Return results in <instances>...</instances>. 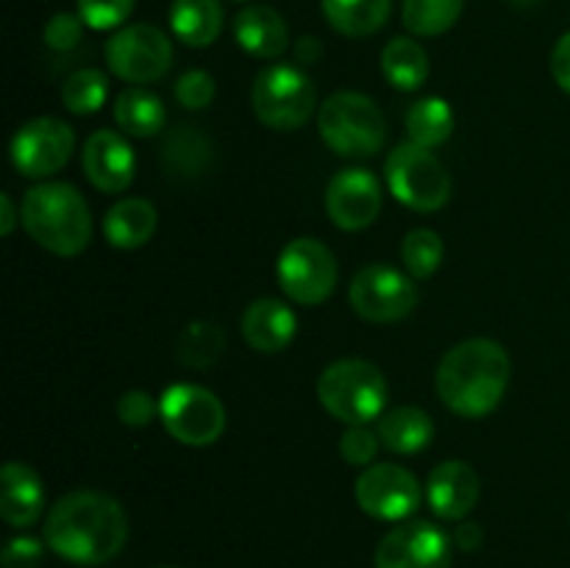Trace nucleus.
<instances>
[{
  "instance_id": "obj_1",
  "label": "nucleus",
  "mask_w": 570,
  "mask_h": 568,
  "mask_svg": "<svg viewBox=\"0 0 570 568\" xmlns=\"http://www.w3.org/2000/svg\"><path fill=\"white\" fill-rule=\"evenodd\" d=\"M126 538V510L104 490H72L45 518V543L76 566H104L120 555Z\"/></svg>"
},
{
  "instance_id": "obj_2",
  "label": "nucleus",
  "mask_w": 570,
  "mask_h": 568,
  "mask_svg": "<svg viewBox=\"0 0 570 568\" xmlns=\"http://www.w3.org/2000/svg\"><path fill=\"white\" fill-rule=\"evenodd\" d=\"M512 376L504 345L490 337L456 343L438 365V395L462 418H484L501 404Z\"/></svg>"
},
{
  "instance_id": "obj_3",
  "label": "nucleus",
  "mask_w": 570,
  "mask_h": 568,
  "mask_svg": "<svg viewBox=\"0 0 570 568\" xmlns=\"http://www.w3.org/2000/svg\"><path fill=\"white\" fill-rule=\"evenodd\" d=\"M22 226L56 256H78L92 239V212L72 184L42 182L22 198Z\"/></svg>"
},
{
  "instance_id": "obj_4",
  "label": "nucleus",
  "mask_w": 570,
  "mask_h": 568,
  "mask_svg": "<svg viewBox=\"0 0 570 568\" xmlns=\"http://www.w3.org/2000/svg\"><path fill=\"white\" fill-rule=\"evenodd\" d=\"M317 128L323 143L345 159H371L387 139V120L376 100L351 89L323 100L317 111Z\"/></svg>"
},
{
  "instance_id": "obj_5",
  "label": "nucleus",
  "mask_w": 570,
  "mask_h": 568,
  "mask_svg": "<svg viewBox=\"0 0 570 568\" xmlns=\"http://www.w3.org/2000/svg\"><path fill=\"white\" fill-rule=\"evenodd\" d=\"M317 399L323 410L348 427L371 423L387 407V379L367 360H337L317 379Z\"/></svg>"
},
{
  "instance_id": "obj_6",
  "label": "nucleus",
  "mask_w": 570,
  "mask_h": 568,
  "mask_svg": "<svg viewBox=\"0 0 570 568\" xmlns=\"http://www.w3.org/2000/svg\"><path fill=\"white\" fill-rule=\"evenodd\" d=\"M250 104L256 117L273 131H298L315 115L317 92L301 67L271 65L256 76Z\"/></svg>"
},
{
  "instance_id": "obj_7",
  "label": "nucleus",
  "mask_w": 570,
  "mask_h": 568,
  "mask_svg": "<svg viewBox=\"0 0 570 568\" xmlns=\"http://www.w3.org/2000/svg\"><path fill=\"white\" fill-rule=\"evenodd\" d=\"M384 178L395 200L415 212H438L451 198V176L429 148L404 143L390 150Z\"/></svg>"
},
{
  "instance_id": "obj_8",
  "label": "nucleus",
  "mask_w": 570,
  "mask_h": 568,
  "mask_svg": "<svg viewBox=\"0 0 570 568\" xmlns=\"http://www.w3.org/2000/svg\"><path fill=\"white\" fill-rule=\"evenodd\" d=\"M159 421L178 443L200 449L220 440L226 429V407L209 388L178 382L161 393Z\"/></svg>"
},
{
  "instance_id": "obj_9",
  "label": "nucleus",
  "mask_w": 570,
  "mask_h": 568,
  "mask_svg": "<svg viewBox=\"0 0 570 568\" xmlns=\"http://www.w3.org/2000/svg\"><path fill=\"white\" fill-rule=\"evenodd\" d=\"M276 276L289 301L317 306L337 287V259L321 239L298 237L278 254Z\"/></svg>"
},
{
  "instance_id": "obj_10",
  "label": "nucleus",
  "mask_w": 570,
  "mask_h": 568,
  "mask_svg": "<svg viewBox=\"0 0 570 568\" xmlns=\"http://www.w3.org/2000/svg\"><path fill=\"white\" fill-rule=\"evenodd\" d=\"M106 65L120 81L150 84L159 81L173 65V42L161 28L137 22L109 37L104 48Z\"/></svg>"
},
{
  "instance_id": "obj_11",
  "label": "nucleus",
  "mask_w": 570,
  "mask_h": 568,
  "mask_svg": "<svg viewBox=\"0 0 570 568\" xmlns=\"http://www.w3.org/2000/svg\"><path fill=\"white\" fill-rule=\"evenodd\" d=\"M348 301L365 321L395 323L417 306V287L399 267L373 262L351 278Z\"/></svg>"
},
{
  "instance_id": "obj_12",
  "label": "nucleus",
  "mask_w": 570,
  "mask_h": 568,
  "mask_svg": "<svg viewBox=\"0 0 570 568\" xmlns=\"http://www.w3.org/2000/svg\"><path fill=\"white\" fill-rule=\"evenodd\" d=\"M356 505L382 521H404L415 516L423 501V488L412 471L395 462L367 466L356 479Z\"/></svg>"
},
{
  "instance_id": "obj_13",
  "label": "nucleus",
  "mask_w": 570,
  "mask_h": 568,
  "mask_svg": "<svg viewBox=\"0 0 570 568\" xmlns=\"http://www.w3.org/2000/svg\"><path fill=\"white\" fill-rule=\"evenodd\" d=\"M76 134L59 117H33L11 139V161L28 178H48L70 161Z\"/></svg>"
},
{
  "instance_id": "obj_14",
  "label": "nucleus",
  "mask_w": 570,
  "mask_h": 568,
  "mask_svg": "<svg viewBox=\"0 0 570 568\" xmlns=\"http://www.w3.org/2000/svg\"><path fill=\"white\" fill-rule=\"evenodd\" d=\"M451 538L432 521H406L376 546V568H449Z\"/></svg>"
},
{
  "instance_id": "obj_15",
  "label": "nucleus",
  "mask_w": 570,
  "mask_h": 568,
  "mask_svg": "<svg viewBox=\"0 0 570 568\" xmlns=\"http://www.w3.org/2000/svg\"><path fill=\"white\" fill-rule=\"evenodd\" d=\"M326 212L343 232H362L382 212V184L365 167H345L328 182Z\"/></svg>"
},
{
  "instance_id": "obj_16",
  "label": "nucleus",
  "mask_w": 570,
  "mask_h": 568,
  "mask_svg": "<svg viewBox=\"0 0 570 568\" xmlns=\"http://www.w3.org/2000/svg\"><path fill=\"white\" fill-rule=\"evenodd\" d=\"M83 176L89 178L95 189L100 193H122L131 187L134 173H137V156L122 134L100 128L89 134L81 150Z\"/></svg>"
},
{
  "instance_id": "obj_17",
  "label": "nucleus",
  "mask_w": 570,
  "mask_h": 568,
  "mask_svg": "<svg viewBox=\"0 0 570 568\" xmlns=\"http://www.w3.org/2000/svg\"><path fill=\"white\" fill-rule=\"evenodd\" d=\"M479 473L462 460H445L429 473L426 501L432 512L445 521H460L479 501Z\"/></svg>"
},
{
  "instance_id": "obj_18",
  "label": "nucleus",
  "mask_w": 570,
  "mask_h": 568,
  "mask_svg": "<svg viewBox=\"0 0 570 568\" xmlns=\"http://www.w3.org/2000/svg\"><path fill=\"white\" fill-rule=\"evenodd\" d=\"M45 510V484L28 462H6L0 471V516L9 527L26 529Z\"/></svg>"
},
{
  "instance_id": "obj_19",
  "label": "nucleus",
  "mask_w": 570,
  "mask_h": 568,
  "mask_svg": "<svg viewBox=\"0 0 570 568\" xmlns=\"http://www.w3.org/2000/svg\"><path fill=\"white\" fill-rule=\"evenodd\" d=\"M298 317L284 301L256 298L243 315V337L259 354H278L295 340Z\"/></svg>"
},
{
  "instance_id": "obj_20",
  "label": "nucleus",
  "mask_w": 570,
  "mask_h": 568,
  "mask_svg": "<svg viewBox=\"0 0 570 568\" xmlns=\"http://www.w3.org/2000/svg\"><path fill=\"white\" fill-rule=\"evenodd\" d=\"M234 37L245 53L256 59H278L289 48V28L271 6H245L234 20Z\"/></svg>"
},
{
  "instance_id": "obj_21",
  "label": "nucleus",
  "mask_w": 570,
  "mask_h": 568,
  "mask_svg": "<svg viewBox=\"0 0 570 568\" xmlns=\"http://www.w3.org/2000/svg\"><path fill=\"white\" fill-rule=\"evenodd\" d=\"M212 159H215L212 139L189 123L173 128L161 143V165L173 178H181V182H193L209 173Z\"/></svg>"
},
{
  "instance_id": "obj_22",
  "label": "nucleus",
  "mask_w": 570,
  "mask_h": 568,
  "mask_svg": "<svg viewBox=\"0 0 570 568\" xmlns=\"http://www.w3.org/2000/svg\"><path fill=\"white\" fill-rule=\"evenodd\" d=\"M159 226V212L145 198H122L106 212L104 234L115 248H142Z\"/></svg>"
},
{
  "instance_id": "obj_23",
  "label": "nucleus",
  "mask_w": 570,
  "mask_h": 568,
  "mask_svg": "<svg viewBox=\"0 0 570 568\" xmlns=\"http://www.w3.org/2000/svg\"><path fill=\"white\" fill-rule=\"evenodd\" d=\"M379 440L395 454H417L434 440V423L429 412L417 407H395L379 418Z\"/></svg>"
},
{
  "instance_id": "obj_24",
  "label": "nucleus",
  "mask_w": 570,
  "mask_h": 568,
  "mask_svg": "<svg viewBox=\"0 0 570 568\" xmlns=\"http://www.w3.org/2000/svg\"><path fill=\"white\" fill-rule=\"evenodd\" d=\"M111 111H115L117 128L126 131L128 137H137V139L156 137V134L165 128V120H167L165 104H161L159 95L142 87L122 89V92L115 98Z\"/></svg>"
},
{
  "instance_id": "obj_25",
  "label": "nucleus",
  "mask_w": 570,
  "mask_h": 568,
  "mask_svg": "<svg viewBox=\"0 0 570 568\" xmlns=\"http://www.w3.org/2000/svg\"><path fill=\"white\" fill-rule=\"evenodd\" d=\"M170 28L189 48H209L223 31L220 0H173Z\"/></svg>"
},
{
  "instance_id": "obj_26",
  "label": "nucleus",
  "mask_w": 570,
  "mask_h": 568,
  "mask_svg": "<svg viewBox=\"0 0 570 568\" xmlns=\"http://www.w3.org/2000/svg\"><path fill=\"white\" fill-rule=\"evenodd\" d=\"M393 0H323L326 22L337 33L351 39H365L382 31L390 20Z\"/></svg>"
},
{
  "instance_id": "obj_27",
  "label": "nucleus",
  "mask_w": 570,
  "mask_h": 568,
  "mask_svg": "<svg viewBox=\"0 0 570 568\" xmlns=\"http://www.w3.org/2000/svg\"><path fill=\"white\" fill-rule=\"evenodd\" d=\"M382 72L401 92H415L429 78V53L412 37H395L382 50Z\"/></svg>"
},
{
  "instance_id": "obj_28",
  "label": "nucleus",
  "mask_w": 570,
  "mask_h": 568,
  "mask_svg": "<svg viewBox=\"0 0 570 568\" xmlns=\"http://www.w3.org/2000/svg\"><path fill=\"white\" fill-rule=\"evenodd\" d=\"M454 109H451L449 100L438 98V95H429V98L417 100L406 111V134H410V143L421 145V148H440L454 134Z\"/></svg>"
},
{
  "instance_id": "obj_29",
  "label": "nucleus",
  "mask_w": 570,
  "mask_h": 568,
  "mask_svg": "<svg viewBox=\"0 0 570 568\" xmlns=\"http://www.w3.org/2000/svg\"><path fill=\"white\" fill-rule=\"evenodd\" d=\"M223 351H226V334L212 321H193L178 334L176 356L184 368L204 371L220 360Z\"/></svg>"
},
{
  "instance_id": "obj_30",
  "label": "nucleus",
  "mask_w": 570,
  "mask_h": 568,
  "mask_svg": "<svg viewBox=\"0 0 570 568\" xmlns=\"http://www.w3.org/2000/svg\"><path fill=\"white\" fill-rule=\"evenodd\" d=\"M465 0H404L401 20L415 37H440L451 31L462 17Z\"/></svg>"
},
{
  "instance_id": "obj_31",
  "label": "nucleus",
  "mask_w": 570,
  "mask_h": 568,
  "mask_svg": "<svg viewBox=\"0 0 570 568\" xmlns=\"http://www.w3.org/2000/svg\"><path fill=\"white\" fill-rule=\"evenodd\" d=\"M109 98V81L95 67L76 70L61 84V104L72 115H95Z\"/></svg>"
},
{
  "instance_id": "obj_32",
  "label": "nucleus",
  "mask_w": 570,
  "mask_h": 568,
  "mask_svg": "<svg viewBox=\"0 0 570 568\" xmlns=\"http://www.w3.org/2000/svg\"><path fill=\"white\" fill-rule=\"evenodd\" d=\"M445 245L434 228H412L401 243V262L412 278H429L443 265Z\"/></svg>"
},
{
  "instance_id": "obj_33",
  "label": "nucleus",
  "mask_w": 570,
  "mask_h": 568,
  "mask_svg": "<svg viewBox=\"0 0 570 568\" xmlns=\"http://www.w3.org/2000/svg\"><path fill=\"white\" fill-rule=\"evenodd\" d=\"M137 0H78V14L95 31L120 28L131 17Z\"/></svg>"
},
{
  "instance_id": "obj_34",
  "label": "nucleus",
  "mask_w": 570,
  "mask_h": 568,
  "mask_svg": "<svg viewBox=\"0 0 570 568\" xmlns=\"http://www.w3.org/2000/svg\"><path fill=\"white\" fill-rule=\"evenodd\" d=\"M379 445H382L379 432L367 429V423H360V427H348L343 432V438H340V454H343V460L348 466L367 468L376 460Z\"/></svg>"
},
{
  "instance_id": "obj_35",
  "label": "nucleus",
  "mask_w": 570,
  "mask_h": 568,
  "mask_svg": "<svg viewBox=\"0 0 570 568\" xmlns=\"http://www.w3.org/2000/svg\"><path fill=\"white\" fill-rule=\"evenodd\" d=\"M217 87L215 78L209 76L206 70H187L178 76L176 81V100L184 106V109H206L215 100Z\"/></svg>"
},
{
  "instance_id": "obj_36",
  "label": "nucleus",
  "mask_w": 570,
  "mask_h": 568,
  "mask_svg": "<svg viewBox=\"0 0 570 568\" xmlns=\"http://www.w3.org/2000/svg\"><path fill=\"white\" fill-rule=\"evenodd\" d=\"M83 26H87V22L81 20V14L59 11V14H53L48 22H45V31H42L45 45L53 50H59V53L72 50L78 42H81Z\"/></svg>"
},
{
  "instance_id": "obj_37",
  "label": "nucleus",
  "mask_w": 570,
  "mask_h": 568,
  "mask_svg": "<svg viewBox=\"0 0 570 568\" xmlns=\"http://www.w3.org/2000/svg\"><path fill=\"white\" fill-rule=\"evenodd\" d=\"M159 415V404L154 401V395L145 393V390H128L117 401V418H120L126 427L142 429L148 423H154V418Z\"/></svg>"
},
{
  "instance_id": "obj_38",
  "label": "nucleus",
  "mask_w": 570,
  "mask_h": 568,
  "mask_svg": "<svg viewBox=\"0 0 570 568\" xmlns=\"http://www.w3.org/2000/svg\"><path fill=\"white\" fill-rule=\"evenodd\" d=\"M45 555L42 540L37 538H11L3 549V568H39Z\"/></svg>"
},
{
  "instance_id": "obj_39",
  "label": "nucleus",
  "mask_w": 570,
  "mask_h": 568,
  "mask_svg": "<svg viewBox=\"0 0 570 568\" xmlns=\"http://www.w3.org/2000/svg\"><path fill=\"white\" fill-rule=\"evenodd\" d=\"M551 76L570 95V31L551 50Z\"/></svg>"
},
{
  "instance_id": "obj_40",
  "label": "nucleus",
  "mask_w": 570,
  "mask_h": 568,
  "mask_svg": "<svg viewBox=\"0 0 570 568\" xmlns=\"http://www.w3.org/2000/svg\"><path fill=\"white\" fill-rule=\"evenodd\" d=\"M482 540H484V532L476 521L460 523L454 532V543L460 546L462 551H476L479 546H482Z\"/></svg>"
},
{
  "instance_id": "obj_41",
  "label": "nucleus",
  "mask_w": 570,
  "mask_h": 568,
  "mask_svg": "<svg viewBox=\"0 0 570 568\" xmlns=\"http://www.w3.org/2000/svg\"><path fill=\"white\" fill-rule=\"evenodd\" d=\"M321 56H323V45L317 37H301L298 45H295V59H298L301 65H315Z\"/></svg>"
},
{
  "instance_id": "obj_42",
  "label": "nucleus",
  "mask_w": 570,
  "mask_h": 568,
  "mask_svg": "<svg viewBox=\"0 0 570 568\" xmlns=\"http://www.w3.org/2000/svg\"><path fill=\"white\" fill-rule=\"evenodd\" d=\"M17 223H22V217L17 215L14 204H11V195L3 193L0 195V234H6V237H9V234L14 232Z\"/></svg>"
},
{
  "instance_id": "obj_43",
  "label": "nucleus",
  "mask_w": 570,
  "mask_h": 568,
  "mask_svg": "<svg viewBox=\"0 0 570 568\" xmlns=\"http://www.w3.org/2000/svg\"><path fill=\"white\" fill-rule=\"evenodd\" d=\"M512 6H515V9H532V6H538L540 0H510Z\"/></svg>"
}]
</instances>
